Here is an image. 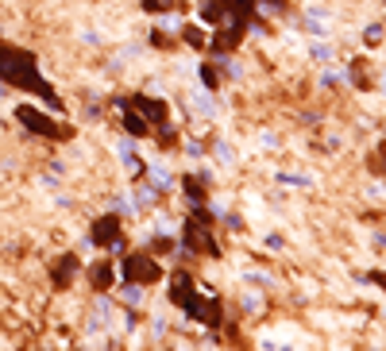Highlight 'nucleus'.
Segmentation results:
<instances>
[{"instance_id": "nucleus-1", "label": "nucleus", "mask_w": 386, "mask_h": 351, "mask_svg": "<svg viewBox=\"0 0 386 351\" xmlns=\"http://www.w3.org/2000/svg\"><path fill=\"white\" fill-rule=\"evenodd\" d=\"M0 81L23 85V89H31V93H39V97H47L50 108H62V100L54 97V89L39 78L35 58H31L28 50H16V47H4V43H0Z\"/></svg>"}, {"instance_id": "nucleus-2", "label": "nucleus", "mask_w": 386, "mask_h": 351, "mask_svg": "<svg viewBox=\"0 0 386 351\" xmlns=\"http://www.w3.org/2000/svg\"><path fill=\"white\" fill-rule=\"evenodd\" d=\"M120 274H124V282H139V286H154L163 278V266L154 259L151 251H128L120 259Z\"/></svg>"}, {"instance_id": "nucleus-3", "label": "nucleus", "mask_w": 386, "mask_h": 351, "mask_svg": "<svg viewBox=\"0 0 386 351\" xmlns=\"http://www.w3.org/2000/svg\"><path fill=\"white\" fill-rule=\"evenodd\" d=\"M89 240H93L101 251H124V228H120V216L108 213L101 216V220H93V232H89Z\"/></svg>"}, {"instance_id": "nucleus-4", "label": "nucleus", "mask_w": 386, "mask_h": 351, "mask_svg": "<svg viewBox=\"0 0 386 351\" xmlns=\"http://www.w3.org/2000/svg\"><path fill=\"white\" fill-rule=\"evenodd\" d=\"M16 120L28 127L31 136H43V139H66V136H70L66 127H58L50 116H43V112H35V108H28V105L16 108Z\"/></svg>"}, {"instance_id": "nucleus-5", "label": "nucleus", "mask_w": 386, "mask_h": 351, "mask_svg": "<svg viewBox=\"0 0 386 351\" xmlns=\"http://www.w3.org/2000/svg\"><path fill=\"white\" fill-rule=\"evenodd\" d=\"M193 293H197L193 274H190V270H174V274H170V290H166V301L178 305V309H185V305L193 301Z\"/></svg>"}, {"instance_id": "nucleus-6", "label": "nucleus", "mask_w": 386, "mask_h": 351, "mask_svg": "<svg viewBox=\"0 0 386 351\" xmlns=\"http://www.w3.org/2000/svg\"><path fill=\"white\" fill-rule=\"evenodd\" d=\"M132 108H139V112H143V120H147L151 127H163L166 120H170V108H166V100L147 97V93H135V97H132Z\"/></svg>"}, {"instance_id": "nucleus-7", "label": "nucleus", "mask_w": 386, "mask_h": 351, "mask_svg": "<svg viewBox=\"0 0 386 351\" xmlns=\"http://www.w3.org/2000/svg\"><path fill=\"white\" fill-rule=\"evenodd\" d=\"M77 270H81V259H77V255H62V259L54 263V270H50V278H54L58 290H70V282H74Z\"/></svg>"}, {"instance_id": "nucleus-8", "label": "nucleus", "mask_w": 386, "mask_h": 351, "mask_svg": "<svg viewBox=\"0 0 386 351\" xmlns=\"http://www.w3.org/2000/svg\"><path fill=\"white\" fill-rule=\"evenodd\" d=\"M112 282H116V266H112V259H101V263L89 266V286H93L96 293L112 290Z\"/></svg>"}, {"instance_id": "nucleus-9", "label": "nucleus", "mask_w": 386, "mask_h": 351, "mask_svg": "<svg viewBox=\"0 0 386 351\" xmlns=\"http://www.w3.org/2000/svg\"><path fill=\"white\" fill-rule=\"evenodd\" d=\"M124 131L132 139H147V136H151V124L143 120L139 108H132V100H128V108H124Z\"/></svg>"}, {"instance_id": "nucleus-10", "label": "nucleus", "mask_w": 386, "mask_h": 351, "mask_svg": "<svg viewBox=\"0 0 386 351\" xmlns=\"http://www.w3.org/2000/svg\"><path fill=\"white\" fill-rule=\"evenodd\" d=\"M197 16H201V23L216 28V23H224V20H228V4H224V0H201V8H197Z\"/></svg>"}, {"instance_id": "nucleus-11", "label": "nucleus", "mask_w": 386, "mask_h": 351, "mask_svg": "<svg viewBox=\"0 0 386 351\" xmlns=\"http://www.w3.org/2000/svg\"><path fill=\"white\" fill-rule=\"evenodd\" d=\"M347 78H352V85H359L367 93V89H375V74H371V62L367 58H356L352 66H347Z\"/></svg>"}, {"instance_id": "nucleus-12", "label": "nucleus", "mask_w": 386, "mask_h": 351, "mask_svg": "<svg viewBox=\"0 0 386 351\" xmlns=\"http://www.w3.org/2000/svg\"><path fill=\"white\" fill-rule=\"evenodd\" d=\"M182 193L190 205H205V178L201 174H185L182 178Z\"/></svg>"}, {"instance_id": "nucleus-13", "label": "nucleus", "mask_w": 386, "mask_h": 351, "mask_svg": "<svg viewBox=\"0 0 386 351\" xmlns=\"http://www.w3.org/2000/svg\"><path fill=\"white\" fill-rule=\"evenodd\" d=\"M178 39H182L190 50H209V35H205V31L197 28V23H185V28L178 31Z\"/></svg>"}, {"instance_id": "nucleus-14", "label": "nucleus", "mask_w": 386, "mask_h": 351, "mask_svg": "<svg viewBox=\"0 0 386 351\" xmlns=\"http://www.w3.org/2000/svg\"><path fill=\"white\" fill-rule=\"evenodd\" d=\"M135 205H139V209H151V205H159V189H154L151 182H143V186L135 189Z\"/></svg>"}, {"instance_id": "nucleus-15", "label": "nucleus", "mask_w": 386, "mask_h": 351, "mask_svg": "<svg viewBox=\"0 0 386 351\" xmlns=\"http://www.w3.org/2000/svg\"><path fill=\"white\" fill-rule=\"evenodd\" d=\"M197 78H201L205 89H216L221 85V70L212 66V62H201V66H197Z\"/></svg>"}, {"instance_id": "nucleus-16", "label": "nucleus", "mask_w": 386, "mask_h": 351, "mask_svg": "<svg viewBox=\"0 0 386 351\" xmlns=\"http://www.w3.org/2000/svg\"><path fill=\"white\" fill-rule=\"evenodd\" d=\"M182 4L178 0H143V12H151V16H166V12H178Z\"/></svg>"}, {"instance_id": "nucleus-17", "label": "nucleus", "mask_w": 386, "mask_h": 351, "mask_svg": "<svg viewBox=\"0 0 386 351\" xmlns=\"http://www.w3.org/2000/svg\"><path fill=\"white\" fill-rule=\"evenodd\" d=\"M159 147H163V151H170V147H178V131H170V127H159Z\"/></svg>"}, {"instance_id": "nucleus-18", "label": "nucleus", "mask_w": 386, "mask_h": 351, "mask_svg": "<svg viewBox=\"0 0 386 351\" xmlns=\"http://www.w3.org/2000/svg\"><path fill=\"white\" fill-rule=\"evenodd\" d=\"M151 47H154V50H170L174 39L166 35V31H151Z\"/></svg>"}, {"instance_id": "nucleus-19", "label": "nucleus", "mask_w": 386, "mask_h": 351, "mask_svg": "<svg viewBox=\"0 0 386 351\" xmlns=\"http://www.w3.org/2000/svg\"><path fill=\"white\" fill-rule=\"evenodd\" d=\"M378 43H383V28H367V47H378Z\"/></svg>"}, {"instance_id": "nucleus-20", "label": "nucleus", "mask_w": 386, "mask_h": 351, "mask_svg": "<svg viewBox=\"0 0 386 351\" xmlns=\"http://www.w3.org/2000/svg\"><path fill=\"white\" fill-rule=\"evenodd\" d=\"M224 224H228V228H232V232H243V216L228 213V216H224Z\"/></svg>"}, {"instance_id": "nucleus-21", "label": "nucleus", "mask_w": 386, "mask_h": 351, "mask_svg": "<svg viewBox=\"0 0 386 351\" xmlns=\"http://www.w3.org/2000/svg\"><path fill=\"white\" fill-rule=\"evenodd\" d=\"M371 282H375V286H383V290H386V274H383V270H375V274H371Z\"/></svg>"}]
</instances>
